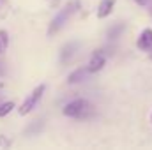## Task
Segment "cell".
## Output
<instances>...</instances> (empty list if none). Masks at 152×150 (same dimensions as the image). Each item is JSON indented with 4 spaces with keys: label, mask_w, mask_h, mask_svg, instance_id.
<instances>
[{
    "label": "cell",
    "mask_w": 152,
    "mask_h": 150,
    "mask_svg": "<svg viewBox=\"0 0 152 150\" xmlns=\"http://www.w3.org/2000/svg\"><path fill=\"white\" fill-rule=\"evenodd\" d=\"M94 113V106L87 101V99H76L71 101L69 104H66L64 115L71 117V118H87Z\"/></svg>",
    "instance_id": "obj_1"
},
{
    "label": "cell",
    "mask_w": 152,
    "mask_h": 150,
    "mask_svg": "<svg viewBox=\"0 0 152 150\" xmlns=\"http://www.w3.org/2000/svg\"><path fill=\"white\" fill-rule=\"evenodd\" d=\"M76 7H78V2H71V4H67L64 9H60V12L51 20V23H50V28H48V36H53V34H57L66 23H67V20L73 16V12L76 11Z\"/></svg>",
    "instance_id": "obj_2"
},
{
    "label": "cell",
    "mask_w": 152,
    "mask_h": 150,
    "mask_svg": "<svg viewBox=\"0 0 152 150\" xmlns=\"http://www.w3.org/2000/svg\"><path fill=\"white\" fill-rule=\"evenodd\" d=\"M44 90H46V85H39V87H36V88L32 90V94H30V95L23 101V104L18 108L20 115H28V113L32 111V110L37 106V103L41 101V97H42Z\"/></svg>",
    "instance_id": "obj_3"
},
{
    "label": "cell",
    "mask_w": 152,
    "mask_h": 150,
    "mask_svg": "<svg viewBox=\"0 0 152 150\" xmlns=\"http://www.w3.org/2000/svg\"><path fill=\"white\" fill-rule=\"evenodd\" d=\"M104 64H106V55L103 51H94L92 58H90V62L87 66V71L88 73H97V71H101L104 67Z\"/></svg>",
    "instance_id": "obj_4"
},
{
    "label": "cell",
    "mask_w": 152,
    "mask_h": 150,
    "mask_svg": "<svg viewBox=\"0 0 152 150\" xmlns=\"http://www.w3.org/2000/svg\"><path fill=\"white\" fill-rule=\"evenodd\" d=\"M138 48L143 50V51H152V28H145L136 41Z\"/></svg>",
    "instance_id": "obj_5"
},
{
    "label": "cell",
    "mask_w": 152,
    "mask_h": 150,
    "mask_svg": "<svg viewBox=\"0 0 152 150\" xmlns=\"http://www.w3.org/2000/svg\"><path fill=\"white\" fill-rule=\"evenodd\" d=\"M115 7V0H103L101 4H99V7H97V18H106V16H110L112 14V11H113Z\"/></svg>",
    "instance_id": "obj_6"
},
{
    "label": "cell",
    "mask_w": 152,
    "mask_h": 150,
    "mask_svg": "<svg viewBox=\"0 0 152 150\" xmlns=\"http://www.w3.org/2000/svg\"><path fill=\"white\" fill-rule=\"evenodd\" d=\"M76 48H78V42H69V44H66V46L62 48V53H60V62H62V64H66V62H69V60L73 58Z\"/></svg>",
    "instance_id": "obj_7"
},
{
    "label": "cell",
    "mask_w": 152,
    "mask_h": 150,
    "mask_svg": "<svg viewBox=\"0 0 152 150\" xmlns=\"http://www.w3.org/2000/svg\"><path fill=\"white\" fill-rule=\"evenodd\" d=\"M87 67L85 69H76L75 73H71L69 78H67V81L69 83H78V81H81V79H85V76H87Z\"/></svg>",
    "instance_id": "obj_8"
},
{
    "label": "cell",
    "mask_w": 152,
    "mask_h": 150,
    "mask_svg": "<svg viewBox=\"0 0 152 150\" xmlns=\"http://www.w3.org/2000/svg\"><path fill=\"white\" fill-rule=\"evenodd\" d=\"M7 46H9V34L5 30H0V55L5 53Z\"/></svg>",
    "instance_id": "obj_9"
},
{
    "label": "cell",
    "mask_w": 152,
    "mask_h": 150,
    "mask_svg": "<svg viewBox=\"0 0 152 150\" xmlns=\"http://www.w3.org/2000/svg\"><path fill=\"white\" fill-rule=\"evenodd\" d=\"M16 108V104L12 103V101H7V103H2L0 104V117H5V115H9V113L12 111Z\"/></svg>",
    "instance_id": "obj_10"
},
{
    "label": "cell",
    "mask_w": 152,
    "mask_h": 150,
    "mask_svg": "<svg viewBox=\"0 0 152 150\" xmlns=\"http://www.w3.org/2000/svg\"><path fill=\"white\" fill-rule=\"evenodd\" d=\"M122 28H124L122 25H117L115 28H112V30L108 32V36H110V37H112V39H115V37H117V34H118V32H122Z\"/></svg>",
    "instance_id": "obj_11"
},
{
    "label": "cell",
    "mask_w": 152,
    "mask_h": 150,
    "mask_svg": "<svg viewBox=\"0 0 152 150\" xmlns=\"http://www.w3.org/2000/svg\"><path fill=\"white\" fill-rule=\"evenodd\" d=\"M136 4H140V5H147L149 4V0H134Z\"/></svg>",
    "instance_id": "obj_12"
},
{
    "label": "cell",
    "mask_w": 152,
    "mask_h": 150,
    "mask_svg": "<svg viewBox=\"0 0 152 150\" xmlns=\"http://www.w3.org/2000/svg\"><path fill=\"white\" fill-rule=\"evenodd\" d=\"M4 7H5V0H0V12L4 11Z\"/></svg>",
    "instance_id": "obj_13"
},
{
    "label": "cell",
    "mask_w": 152,
    "mask_h": 150,
    "mask_svg": "<svg viewBox=\"0 0 152 150\" xmlns=\"http://www.w3.org/2000/svg\"><path fill=\"white\" fill-rule=\"evenodd\" d=\"M149 58H151V60H152V53H151V55H149Z\"/></svg>",
    "instance_id": "obj_14"
},
{
    "label": "cell",
    "mask_w": 152,
    "mask_h": 150,
    "mask_svg": "<svg viewBox=\"0 0 152 150\" xmlns=\"http://www.w3.org/2000/svg\"><path fill=\"white\" fill-rule=\"evenodd\" d=\"M0 74H2V69H0Z\"/></svg>",
    "instance_id": "obj_15"
},
{
    "label": "cell",
    "mask_w": 152,
    "mask_h": 150,
    "mask_svg": "<svg viewBox=\"0 0 152 150\" xmlns=\"http://www.w3.org/2000/svg\"><path fill=\"white\" fill-rule=\"evenodd\" d=\"M151 14H152V11H151Z\"/></svg>",
    "instance_id": "obj_16"
},
{
    "label": "cell",
    "mask_w": 152,
    "mask_h": 150,
    "mask_svg": "<svg viewBox=\"0 0 152 150\" xmlns=\"http://www.w3.org/2000/svg\"><path fill=\"white\" fill-rule=\"evenodd\" d=\"M151 120H152V117H151Z\"/></svg>",
    "instance_id": "obj_17"
}]
</instances>
